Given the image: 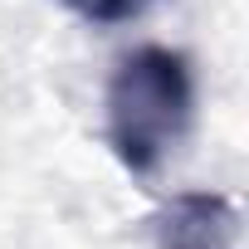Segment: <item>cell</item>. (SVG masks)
Masks as SVG:
<instances>
[{"instance_id": "obj_3", "label": "cell", "mask_w": 249, "mask_h": 249, "mask_svg": "<svg viewBox=\"0 0 249 249\" xmlns=\"http://www.w3.org/2000/svg\"><path fill=\"white\" fill-rule=\"evenodd\" d=\"M64 5L73 10V15H83V20H93V25H117V20H132V15H142L152 0H64Z\"/></svg>"}, {"instance_id": "obj_1", "label": "cell", "mask_w": 249, "mask_h": 249, "mask_svg": "<svg viewBox=\"0 0 249 249\" xmlns=\"http://www.w3.org/2000/svg\"><path fill=\"white\" fill-rule=\"evenodd\" d=\"M191 127V69L181 54L147 44L107 83V142L132 176H152Z\"/></svg>"}, {"instance_id": "obj_2", "label": "cell", "mask_w": 249, "mask_h": 249, "mask_svg": "<svg viewBox=\"0 0 249 249\" xmlns=\"http://www.w3.org/2000/svg\"><path fill=\"white\" fill-rule=\"evenodd\" d=\"M157 234H161V249H239V215L225 196L196 191L171 200Z\"/></svg>"}]
</instances>
